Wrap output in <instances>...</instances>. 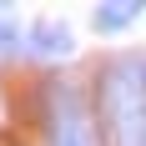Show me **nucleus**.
I'll return each instance as SVG.
<instances>
[{
	"mask_svg": "<svg viewBox=\"0 0 146 146\" xmlns=\"http://www.w3.org/2000/svg\"><path fill=\"white\" fill-rule=\"evenodd\" d=\"M25 45H30V56H71V30L66 25H35L25 35Z\"/></svg>",
	"mask_w": 146,
	"mask_h": 146,
	"instance_id": "f257e3e1",
	"label": "nucleus"
},
{
	"mask_svg": "<svg viewBox=\"0 0 146 146\" xmlns=\"http://www.w3.org/2000/svg\"><path fill=\"white\" fill-rule=\"evenodd\" d=\"M136 15H141V5H96V10H91V20H96V30H126L136 20Z\"/></svg>",
	"mask_w": 146,
	"mask_h": 146,
	"instance_id": "f03ea898",
	"label": "nucleus"
},
{
	"mask_svg": "<svg viewBox=\"0 0 146 146\" xmlns=\"http://www.w3.org/2000/svg\"><path fill=\"white\" fill-rule=\"evenodd\" d=\"M56 146H86V121L81 111H56Z\"/></svg>",
	"mask_w": 146,
	"mask_h": 146,
	"instance_id": "7ed1b4c3",
	"label": "nucleus"
},
{
	"mask_svg": "<svg viewBox=\"0 0 146 146\" xmlns=\"http://www.w3.org/2000/svg\"><path fill=\"white\" fill-rule=\"evenodd\" d=\"M5 15H10V10L0 5V20H5ZM15 35H20V30H10V25H0V50H15V45H20Z\"/></svg>",
	"mask_w": 146,
	"mask_h": 146,
	"instance_id": "20e7f679",
	"label": "nucleus"
}]
</instances>
